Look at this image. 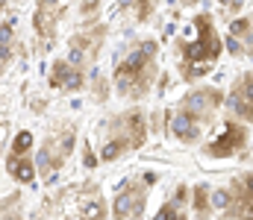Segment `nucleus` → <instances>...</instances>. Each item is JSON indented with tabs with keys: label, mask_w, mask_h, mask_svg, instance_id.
Returning a JSON list of instances; mask_svg holds the SVG:
<instances>
[{
	"label": "nucleus",
	"mask_w": 253,
	"mask_h": 220,
	"mask_svg": "<svg viewBox=\"0 0 253 220\" xmlns=\"http://www.w3.org/2000/svg\"><path fill=\"white\" fill-rule=\"evenodd\" d=\"M115 88L121 97H144L156 79V41H141L129 50V56L115 65Z\"/></svg>",
	"instance_id": "1"
},
{
	"label": "nucleus",
	"mask_w": 253,
	"mask_h": 220,
	"mask_svg": "<svg viewBox=\"0 0 253 220\" xmlns=\"http://www.w3.org/2000/svg\"><path fill=\"white\" fill-rule=\"evenodd\" d=\"M106 124L109 126H106V138H103V147H100V161H115L126 150H135V147L144 144V135H147L144 112L132 109V112L118 115Z\"/></svg>",
	"instance_id": "2"
},
{
	"label": "nucleus",
	"mask_w": 253,
	"mask_h": 220,
	"mask_svg": "<svg viewBox=\"0 0 253 220\" xmlns=\"http://www.w3.org/2000/svg\"><path fill=\"white\" fill-rule=\"evenodd\" d=\"M194 30H197V41H183L180 53H183V68L186 65H209L218 59V53L224 50L221 38L212 30V18L209 15H197L194 18Z\"/></svg>",
	"instance_id": "3"
},
{
	"label": "nucleus",
	"mask_w": 253,
	"mask_h": 220,
	"mask_svg": "<svg viewBox=\"0 0 253 220\" xmlns=\"http://www.w3.org/2000/svg\"><path fill=\"white\" fill-rule=\"evenodd\" d=\"M65 15L62 0H39L36 3V12H33V32L36 38L42 41V47H47L56 35V27Z\"/></svg>",
	"instance_id": "4"
},
{
	"label": "nucleus",
	"mask_w": 253,
	"mask_h": 220,
	"mask_svg": "<svg viewBox=\"0 0 253 220\" xmlns=\"http://www.w3.org/2000/svg\"><path fill=\"white\" fill-rule=\"evenodd\" d=\"M50 88L62 94H77L85 88V68L71 65L68 59H53L50 65Z\"/></svg>",
	"instance_id": "5"
},
{
	"label": "nucleus",
	"mask_w": 253,
	"mask_h": 220,
	"mask_svg": "<svg viewBox=\"0 0 253 220\" xmlns=\"http://www.w3.org/2000/svg\"><path fill=\"white\" fill-rule=\"evenodd\" d=\"M144 203H147L144 188H141L138 182H132V185H126L124 191L115 197L112 215H115V218H141V215H144Z\"/></svg>",
	"instance_id": "6"
},
{
	"label": "nucleus",
	"mask_w": 253,
	"mask_h": 220,
	"mask_svg": "<svg viewBox=\"0 0 253 220\" xmlns=\"http://www.w3.org/2000/svg\"><path fill=\"white\" fill-rule=\"evenodd\" d=\"M221 100H224V94L218 88H203V91H191L186 97V103H183V109L191 112L197 121H203L209 126V118H212L215 106H221Z\"/></svg>",
	"instance_id": "7"
},
{
	"label": "nucleus",
	"mask_w": 253,
	"mask_h": 220,
	"mask_svg": "<svg viewBox=\"0 0 253 220\" xmlns=\"http://www.w3.org/2000/svg\"><path fill=\"white\" fill-rule=\"evenodd\" d=\"M248 141V129L242 126V124H227V132L218 138V141H212V144L206 147V153L212 156V158H224V156H233L239 147H245Z\"/></svg>",
	"instance_id": "8"
},
{
	"label": "nucleus",
	"mask_w": 253,
	"mask_h": 220,
	"mask_svg": "<svg viewBox=\"0 0 253 220\" xmlns=\"http://www.w3.org/2000/svg\"><path fill=\"white\" fill-rule=\"evenodd\" d=\"M203 129H206V124L197 121V118H194L191 112H186V109H180V112L171 118V132H174V138H180V141H186V144H194Z\"/></svg>",
	"instance_id": "9"
},
{
	"label": "nucleus",
	"mask_w": 253,
	"mask_h": 220,
	"mask_svg": "<svg viewBox=\"0 0 253 220\" xmlns=\"http://www.w3.org/2000/svg\"><path fill=\"white\" fill-rule=\"evenodd\" d=\"M6 173H9L15 182L33 185V182H36V161H33V153H27V156L6 153Z\"/></svg>",
	"instance_id": "10"
},
{
	"label": "nucleus",
	"mask_w": 253,
	"mask_h": 220,
	"mask_svg": "<svg viewBox=\"0 0 253 220\" xmlns=\"http://www.w3.org/2000/svg\"><path fill=\"white\" fill-rule=\"evenodd\" d=\"M33 147H36L33 132H30V129H21V132H15V138L9 141V153H15V156H27V153H33Z\"/></svg>",
	"instance_id": "11"
},
{
	"label": "nucleus",
	"mask_w": 253,
	"mask_h": 220,
	"mask_svg": "<svg viewBox=\"0 0 253 220\" xmlns=\"http://www.w3.org/2000/svg\"><path fill=\"white\" fill-rule=\"evenodd\" d=\"M194 212L197 215H206L209 212V188L206 185H197L194 188Z\"/></svg>",
	"instance_id": "12"
},
{
	"label": "nucleus",
	"mask_w": 253,
	"mask_h": 220,
	"mask_svg": "<svg viewBox=\"0 0 253 220\" xmlns=\"http://www.w3.org/2000/svg\"><path fill=\"white\" fill-rule=\"evenodd\" d=\"M15 30H18V18H6L3 24H0V41H6V44H15L18 38H15Z\"/></svg>",
	"instance_id": "13"
},
{
	"label": "nucleus",
	"mask_w": 253,
	"mask_h": 220,
	"mask_svg": "<svg viewBox=\"0 0 253 220\" xmlns=\"http://www.w3.org/2000/svg\"><path fill=\"white\" fill-rule=\"evenodd\" d=\"M18 209H21V194H18V191L0 200V218H9V215H15Z\"/></svg>",
	"instance_id": "14"
},
{
	"label": "nucleus",
	"mask_w": 253,
	"mask_h": 220,
	"mask_svg": "<svg viewBox=\"0 0 253 220\" xmlns=\"http://www.w3.org/2000/svg\"><path fill=\"white\" fill-rule=\"evenodd\" d=\"M251 32V21L248 18H239V21H233V27H230V35H248Z\"/></svg>",
	"instance_id": "15"
},
{
	"label": "nucleus",
	"mask_w": 253,
	"mask_h": 220,
	"mask_svg": "<svg viewBox=\"0 0 253 220\" xmlns=\"http://www.w3.org/2000/svg\"><path fill=\"white\" fill-rule=\"evenodd\" d=\"M230 197H233L230 191H215L212 200H209V206H215V209H227V206H230Z\"/></svg>",
	"instance_id": "16"
},
{
	"label": "nucleus",
	"mask_w": 253,
	"mask_h": 220,
	"mask_svg": "<svg viewBox=\"0 0 253 220\" xmlns=\"http://www.w3.org/2000/svg\"><path fill=\"white\" fill-rule=\"evenodd\" d=\"M159 220H171V218H180V212H177V206L174 203H168V206H162L159 209V215H156Z\"/></svg>",
	"instance_id": "17"
},
{
	"label": "nucleus",
	"mask_w": 253,
	"mask_h": 220,
	"mask_svg": "<svg viewBox=\"0 0 253 220\" xmlns=\"http://www.w3.org/2000/svg\"><path fill=\"white\" fill-rule=\"evenodd\" d=\"M224 47H227V50H230L233 56H242V44H239V38H236V35H227Z\"/></svg>",
	"instance_id": "18"
},
{
	"label": "nucleus",
	"mask_w": 253,
	"mask_h": 220,
	"mask_svg": "<svg viewBox=\"0 0 253 220\" xmlns=\"http://www.w3.org/2000/svg\"><path fill=\"white\" fill-rule=\"evenodd\" d=\"M83 164H85V167H88V170H91V167H94V164H97V156H94V153H91V147L85 144V153H83Z\"/></svg>",
	"instance_id": "19"
},
{
	"label": "nucleus",
	"mask_w": 253,
	"mask_h": 220,
	"mask_svg": "<svg viewBox=\"0 0 253 220\" xmlns=\"http://www.w3.org/2000/svg\"><path fill=\"white\" fill-rule=\"evenodd\" d=\"M186 200H189V191H186V188H183V185H180V188H177V191H174V206H177V209H180V206H183V203H186Z\"/></svg>",
	"instance_id": "20"
},
{
	"label": "nucleus",
	"mask_w": 253,
	"mask_h": 220,
	"mask_svg": "<svg viewBox=\"0 0 253 220\" xmlns=\"http://www.w3.org/2000/svg\"><path fill=\"white\" fill-rule=\"evenodd\" d=\"M221 3H224V6H227L230 12H239V9L245 6V0H221Z\"/></svg>",
	"instance_id": "21"
},
{
	"label": "nucleus",
	"mask_w": 253,
	"mask_h": 220,
	"mask_svg": "<svg viewBox=\"0 0 253 220\" xmlns=\"http://www.w3.org/2000/svg\"><path fill=\"white\" fill-rule=\"evenodd\" d=\"M6 68H9V65H6V62H3V59H0V76H3V73H6Z\"/></svg>",
	"instance_id": "22"
},
{
	"label": "nucleus",
	"mask_w": 253,
	"mask_h": 220,
	"mask_svg": "<svg viewBox=\"0 0 253 220\" xmlns=\"http://www.w3.org/2000/svg\"><path fill=\"white\" fill-rule=\"evenodd\" d=\"M3 9H9V0H0V12H3Z\"/></svg>",
	"instance_id": "23"
},
{
	"label": "nucleus",
	"mask_w": 253,
	"mask_h": 220,
	"mask_svg": "<svg viewBox=\"0 0 253 220\" xmlns=\"http://www.w3.org/2000/svg\"><path fill=\"white\" fill-rule=\"evenodd\" d=\"M183 3H186V6H191V3H194V0H183Z\"/></svg>",
	"instance_id": "24"
}]
</instances>
